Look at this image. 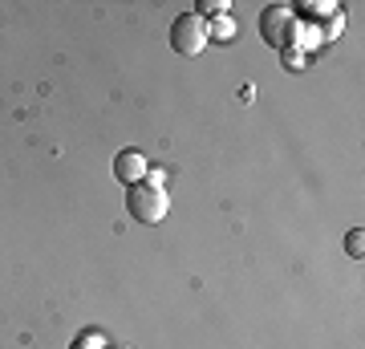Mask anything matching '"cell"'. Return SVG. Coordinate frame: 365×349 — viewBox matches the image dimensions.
<instances>
[{"label": "cell", "instance_id": "3", "mask_svg": "<svg viewBox=\"0 0 365 349\" xmlns=\"http://www.w3.org/2000/svg\"><path fill=\"white\" fill-rule=\"evenodd\" d=\"M260 37L272 45V49H284L297 41V16L288 4H272V9H264L260 13Z\"/></svg>", "mask_w": 365, "mask_h": 349}, {"label": "cell", "instance_id": "8", "mask_svg": "<svg viewBox=\"0 0 365 349\" xmlns=\"http://www.w3.org/2000/svg\"><path fill=\"white\" fill-rule=\"evenodd\" d=\"M118 349H126V345H118Z\"/></svg>", "mask_w": 365, "mask_h": 349}, {"label": "cell", "instance_id": "7", "mask_svg": "<svg viewBox=\"0 0 365 349\" xmlns=\"http://www.w3.org/2000/svg\"><path fill=\"white\" fill-rule=\"evenodd\" d=\"M73 349H106V341L98 333H86V337H78V345Z\"/></svg>", "mask_w": 365, "mask_h": 349}, {"label": "cell", "instance_id": "6", "mask_svg": "<svg viewBox=\"0 0 365 349\" xmlns=\"http://www.w3.org/2000/svg\"><path fill=\"white\" fill-rule=\"evenodd\" d=\"M361 248H365V232H361V228H353V232L345 236V252L357 260V256H361Z\"/></svg>", "mask_w": 365, "mask_h": 349}, {"label": "cell", "instance_id": "5", "mask_svg": "<svg viewBox=\"0 0 365 349\" xmlns=\"http://www.w3.org/2000/svg\"><path fill=\"white\" fill-rule=\"evenodd\" d=\"M207 37L211 41H232L235 37V21L232 16H215V21H207Z\"/></svg>", "mask_w": 365, "mask_h": 349}, {"label": "cell", "instance_id": "2", "mask_svg": "<svg viewBox=\"0 0 365 349\" xmlns=\"http://www.w3.org/2000/svg\"><path fill=\"white\" fill-rule=\"evenodd\" d=\"M203 45H207V21L195 13L175 16V25H170V49L179 53V57H199Z\"/></svg>", "mask_w": 365, "mask_h": 349}, {"label": "cell", "instance_id": "4", "mask_svg": "<svg viewBox=\"0 0 365 349\" xmlns=\"http://www.w3.org/2000/svg\"><path fill=\"white\" fill-rule=\"evenodd\" d=\"M114 175L130 187V183H138L146 175V158L138 155V151H122V155L114 158Z\"/></svg>", "mask_w": 365, "mask_h": 349}, {"label": "cell", "instance_id": "1", "mask_svg": "<svg viewBox=\"0 0 365 349\" xmlns=\"http://www.w3.org/2000/svg\"><path fill=\"white\" fill-rule=\"evenodd\" d=\"M126 207L138 223H163L170 211V199H167V187L163 183H150V179H138L126 187Z\"/></svg>", "mask_w": 365, "mask_h": 349}]
</instances>
